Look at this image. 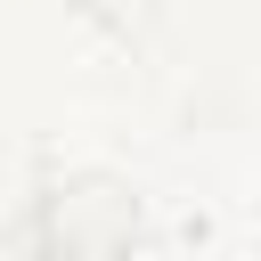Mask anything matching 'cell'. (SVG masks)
Listing matches in <instances>:
<instances>
[{
    "label": "cell",
    "instance_id": "1",
    "mask_svg": "<svg viewBox=\"0 0 261 261\" xmlns=\"http://www.w3.org/2000/svg\"><path fill=\"white\" fill-rule=\"evenodd\" d=\"M24 245L33 253H139L147 212L122 179L65 171V179H41L24 196Z\"/></svg>",
    "mask_w": 261,
    "mask_h": 261
}]
</instances>
